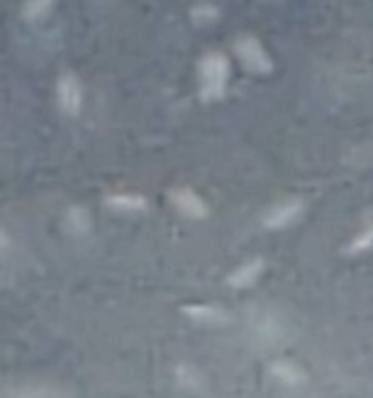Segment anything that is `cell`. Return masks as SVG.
<instances>
[{
	"instance_id": "obj_1",
	"label": "cell",
	"mask_w": 373,
	"mask_h": 398,
	"mask_svg": "<svg viewBox=\"0 0 373 398\" xmlns=\"http://www.w3.org/2000/svg\"><path fill=\"white\" fill-rule=\"evenodd\" d=\"M229 76V63L224 54L212 53L204 56L201 63V82H202V98L214 100L224 93L226 82Z\"/></svg>"
},
{
	"instance_id": "obj_2",
	"label": "cell",
	"mask_w": 373,
	"mask_h": 398,
	"mask_svg": "<svg viewBox=\"0 0 373 398\" xmlns=\"http://www.w3.org/2000/svg\"><path fill=\"white\" fill-rule=\"evenodd\" d=\"M237 56L245 64L249 70L264 74L271 70V59L264 53L263 47L253 37H243L237 41Z\"/></svg>"
},
{
	"instance_id": "obj_3",
	"label": "cell",
	"mask_w": 373,
	"mask_h": 398,
	"mask_svg": "<svg viewBox=\"0 0 373 398\" xmlns=\"http://www.w3.org/2000/svg\"><path fill=\"white\" fill-rule=\"evenodd\" d=\"M59 103H61V109L68 115H76L80 111L82 91H80V84L73 74H64L59 80Z\"/></svg>"
},
{
	"instance_id": "obj_4",
	"label": "cell",
	"mask_w": 373,
	"mask_h": 398,
	"mask_svg": "<svg viewBox=\"0 0 373 398\" xmlns=\"http://www.w3.org/2000/svg\"><path fill=\"white\" fill-rule=\"evenodd\" d=\"M301 212V204L300 202H284L280 206H276V208L268 214L266 217V226L268 227H286L288 224H291L296 217L300 216Z\"/></svg>"
},
{
	"instance_id": "obj_5",
	"label": "cell",
	"mask_w": 373,
	"mask_h": 398,
	"mask_svg": "<svg viewBox=\"0 0 373 398\" xmlns=\"http://www.w3.org/2000/svg\"><path fill=\"white\" fill-rule=\"evenodd\" d=\"M173 202L177 204V208L185 214H189V216H204V212H206L202 200L192 190L183 189L173 192Z\"/></svg>"
},
{
	"instance_id": "obj_6",
	"label": "cell",
	"mask_w": 373,
	"mask_h": 398,
	"mask_svg": "<svg viewBox=\"0 0 373 398\" xmlns=\"http://www.w3.org/2000/svg\"><path fill=\"white\" fill-rule=\"evenodd\" d=\"M261 270H263V263L261 261H253V263L245 264L239 270L234 272L231 278H229V284L236 286V288H245V286L253 284L259 278Z\"/></svg>"
},
{
	"instance_id": "obj_7",
	"label": "cell",
	"mask_w": 373,
	"mask_h": 398,
	"mask_svg": "<svg viewBox=\"0 0 373 398\" xmlns=\"http://www.w3.org/2000/svg\"><path fill=\"white\" fill-rule=\"evenodd\" d=\"M111 204H115L117 208L132 210L142 206V199H138V197H113Z\"/></svg>"
},
{
	"instance_id": "obj_8",
	"label": "cell",
	"mask_w": 373,
	"mask_h": 398,
	"mask_svg": "<svg viewBox=\"0 0 373 398\" xmlns=\"http://www.w3.org/2000/svg\"><path fill=\"white\" fill-rule=\"evenodd\" d=\"M45 2H47V0H36V2H33V4L29 6V10H31L29 14H31V16H37V14H43V12H45V10H47Z\"/></svg>"
}]
</instances>
